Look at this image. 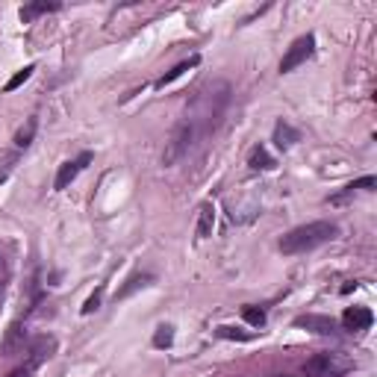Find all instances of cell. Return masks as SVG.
Returning a JSON list of instances; mask_svg holds the SVG:
<instances>
[{"mask_svg":"<svg viewBox=\"0 0 377 377\" xmlns=\"http://www.w3.org/2000/svg\"><path fill=\"white\" fill-rule=\"evenodd\" d=\"M227 104H230V86L227 83H212L197 95L192 112L186 115V121L192 124L197 142L218 130V124H221V118L227 112Z\"/></svg>","mask_w":377,"mask_h":377,"instance_id":"obj_1","label":"cell"},{"mask_svg":"<svg viewBox=\"0 0 377 377\" xmlns=\"http://www.w3.org/2000/svg\"><path fill=\"white\" fill-rule=\"evenodd\" d=\"M339 236V224L333 221H313V224H301L289 230L280 239V251L286 256H295V254H306V251H315L319 245H327Z\"/></svg>","mask_w":377,"mask_h":377,"instance_id":"obj_2","label":"cell"},{"mask_svg":"<svg viewBox=\"0 0 377 377\" xmlns=\"http://www.w3.org/2000/svg\"><path fill=\"white\" fill-rule=\"evenodd\" d=\"M197 142L195 138V130H192V124L183 121L174 127L171 136H168V142H165V154H162V165H174V162H180L183 156L192 151V145Z\"/></svg>","mask_w":377,"mask_h":377,"instance_id":"obj_3","label":"cell"},{"mask_svg":"<svg viewBox=\"0 0 377 377\" xmlns=\"http://www.w3.org/2000/svg\"><path fill=\"white\" fill-rule=\"evenodd\" d=\"M345 369H348V365H345L336 354L321 351V354H315V356H310V360H306L304 374H306V377H342Z\"/></svg>","mask_w":377,"mask_h":377,"instance_id":"obj_4","label":"cell"},{"mask_svg":"<svg viewBox=\"0 0 377 377\" xmlns=\"http://www.w3.org/2000/svg\"><path fill=\"white\" fill-rule=\"evenodd\" d=\"M313 53H315V36H313V33H306V36H301V38H295L292 47L286 51V56L280 59V74L295 71L297 65H304L306 59H313Z\"/></svg>","mask_w":377,"mask_h":377,"instance_id":"obj_5","label":"cell"},{"mask_svg":"<svg viewBox=\"0 0 377 377\" xmlns=\"http://www.w3.org/2000/svg\"><path fill=\"white\" fill-rule=\"evenodd\" d=\"M95 156H92V151H83L80 156H74V160H68V162H62L59 165V171H56V180H53V188L56 192H62V188H68L74 180H77V174L83 171V168L92 162Z\"/></svg>","mask_w":377,"mask_h":377,"instance_id":"obj_6","label":"cell"},{"mask_svg":"<svg viewBox=\"0 0 377 377\" xmlns=\"http://www.w3.org/2000/svg\"><path fill=\"white\" fill-rule=\"evenodd\" d=\"M372 321H374V313L369 306H348V310L342 313V324H345V330H351V333L369 330Z\"/></svg>","mask_w":377,"mask_h":377,"instance_id":"obj_7","label":"cell"},{"mask_svg":"<svg viewBox=\"0 0 377 377\" xmlns=\"http://www.w3.org/2000/svg\"><path fill=\"white\" fill-rule=\"evenodd\" d=\"M295 327H306V330L313 333H321V336H336V321L327 319V315H301V319H295Z\"/></svg>","mask_w":377,"mask_h":377,"instance_id":"obj_8","label":"cell"},{"mask_svg":"<svg viewBox=\"0 0 377 377\" xmlns=\"http://www.w3.org/2000/svg\"><path fill=\"white\" fill-rule=\"evenodd\" d=\"M59 9H62V3H56V0H33V3L21 6V21H24V24H29V21H36L38 15L59 12Z\"/></svg>","mask_w":377,"mask_h":377,"instance_id":"obj_9","label":"cell"},{"mask_svg":"<svg viewBox=\"0 0 377 377\" xmlns=\"http://www.w3.org/2000/svg\"><path fill=\"white\" fill-rule=\"evenodd\" d=\"M197 62H201V56H188V59H183V62H177V65L171 68V71H165V74H162V77H160V80H156L154 86H156V88L171 86L174 80H180V77H183L186 71H192V68H195Z\"/></svg>","mask_w":377,"mask_h":377,"instance_id":"obj_10","label":"cell"},{"mask_svg":"<svg viewBox=\"0 0 377 377\" xmlns=\"http://www.w3.org/2000/svg\"><path fill=\"white\" fill-rule=\"evenodd\" d=\"M151 283H154V274H142V271H136V274L127 277V283L115 292V301H124V297H130L133 292L145 289V286H151Z\"/></svg>","mask_w":377,"mask_h":377,"instance_id":"obj_11","label":"cell"},{"mask_svg":"<svg viewBox=\"0 0 377 377\" xmlns=\"http://www.w3.org/2000/svg\"><path fill=\"white\" fill-rule=\"evenodd\" d=\"M295 142H301V133H297L295 127H289L286 121H277V127H274V145L280 147V151H289Z\"/></svg>","mask_w":377,"mask_h":377,"instance_id":"obj_12","label":"cell"},{"mask_svg":"<svg viewBox=\"0 0 377 377\" xmlns=\"http://www.w3.org/2000/svg\"><path fill=\"white\" fill-rule=\"evenodd\" d=\"M377 186V177H363V180H354V183H348L342 188L339 195H330V204H345L348 197H354V192H363V188H374Z\"/></svg>","mask_w":377,"mask_h":377,"instance_id":"obj_13","label":"cell"},{"mask_svg":"<svg viewBox=\"0 0 377 377\" xmlns=\"http://www.w3.org/2000/svg\"><path fill=\"white\" fill-rule=\"evenodd\" d=\"M215 227V206L206 201L201 204V215H197V239H210Z\"/></svg>","mask_w":377,"mask_h":377,"instance_id":"obj_14","label":"cell"},{"mask_svg":"<svg viewBox=\"0 0 377 377\" xmlns=\"http://www.w3.org/2000/svg\"><path fill=\"white\" fill-rule=\"evenodd\" d=\"M247 165L256 168V171H271V168H277V160L269 151H265L263 145H256L254 151H251V156H247Z\"/></svg>","mask_w":377,"mask_h":377,"instance_id":"obj_15","label":"cell"},{"mask_svg":"<svg viewBox=\"0 0 377 377\" xmlns=\"http://www.w3.org/2000/svg\"><path fill=\"white\" fill-rule=\"evenodd\" d=\"M36 130H38V115H33V118H27V124L21 127V130L15 133V147H29L33 145V138H36Z\"/></svg>","mask_w":377,"mask_h":377,"instance_id":"obj_16","label":"cell"},{"mask_svg":"<svg viewBox=\"0 0 377 377\" xmlns=\"http://www.w3.org/2000/svg\"><path fill=\"white\" fill-rule=\"evenodd\" d=\"M242 319H245L247 324H254L256 330H260V327H265V310H263V306L247 304V306H242Z\"/></svg>","mask_w":377,"mask_h":377,"instance_id":"obj_17","label":"cell"},{"mask_svg":"<svg viewBox=\"0 0 377 377\" xmlns=\"http://www.w3.org/2000/svg\"><path fill=\"white\" fill-rule=\"evenodd\" d=\"M174 342V327L171 324H160L154 333V348H171Z\"/></svg>","mask_w":377,"mask_h":377,"instance_id":"obj_18","label":"cell"},{"mask_svg":"<svg viewBox=\"0 0 377 377\" xmlns=\"http://www.w3.org/2000/svg\"><path fill=\"white\" fill-rule=\"evenodd\" d=\"M33 71H36V65H24V68H21V71H18V74H15V77H12V80H9V83H6L3 88H6V92H15V88H18V86H24V83L29 80V77H33Z\"/></svg>","mask_w":377,"mask_h":377,"instance_id":"obj_19","label":"cell"},{"mask_svg":"<svg viewBox=\"0 0 377 377\" xmlns=\"http://www.w3.org/2000/svg\"><path fill=\"white\" fill-rule=\"evenodd\" d=\"M104 286H97V289L92 292V295H88V301L83 304V315H92L95 310H101V301H104Z\"/></svg>","mask_w":377,"mask_h":377,"instance_id":"obj_20","label":"cell"},{"mask_svg":"<svg viewBox=\"0 0 377 377\" xmlns=\"http://www.w3.org/2000/svg\"><path fill=\"white\" fill-rule=\"evenodd\" d=\"M215 336H218V339H239V342L254 339V333H239V330H236V327H218Z\"/></svg>","mask_w":377,"mask_h":377,"instance_id":"obj_21","label":"cell"},{"mask_svg":"<svg viewBox=\"0 0 377 377\" xmlns=\"http://www.w3.org/2000/svg\"><path fill=\"white\" fill-rule=\"evenodd\" d=\"M6 283H9V263L0 256V297L6 292Z\"/></svg>","mask_w":377,"mask_h":377,"instance_id":"obj_22","label":"cell"},{"mask_svg":"<svg viewBox=\"0 0 377 377\" xmlns=\"http://www.w3.org/2000/svg\"><path fill=\"white\" fill-rule=\"evenodd\" d=\"M33 372H36V363H29V360H27V363L21 365V369H15L9 377H33Z\"/></svg>","mask_w":377,"mask_h":377,"instance_id":"obj_23","label":"cell"},{"mask_svg":"<svg viewBox=\"0 0 377 377\" xmlns=\"http://www.w3.org/2000/svg\"><path fill=\"white\" fill-rule=\"evenodd\" d=\"M354 289H356V283H345V286H342V295H348V292H354Z\"/></svg>","mask_w":377,"mask_h":377,"instance_id":"obj_24","label":"cell"}]
</instances>
